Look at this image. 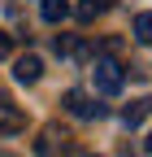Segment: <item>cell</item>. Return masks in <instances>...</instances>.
Returning a JSON list of instances; mask_svg holds the SVG:
<instances>
[{
  "mask_svg": "<svg viewBox=\"0 0 152 157\" xmlns=\"http://www.w3.org/2000/svg\"><path fill=\"white\" fill-rule=\"evenodd\" d=\"M91 83H96L100 96H118L122 83H126V74H122V66L113 61V57H96V66H91Z\"/></svg>",
  "mask_w": 152,
  "mask_h": 157,
  "instance_id": "cell-1",
  "label": "cell"
},
{
  "mask_svg": "<svg viewBox=\"0 0 152 157\" xmlns=\"http://www.w3.org/2000/svg\"><path fill=\"white\" fill-rule=\"evenodd\" d=\"M35 153L39 157H74V144H70V135L61 127H44L39 140H35Z\"/></svg>",
  "mask_w": 152,
  "mask_h": 157,
  "instance_id": "cell-2",
  "label": "cell"
},
{
  "mask_svg": "<svg viewBox=\"0 0 152 157\" xmlns=\"http://www.w3.org/2000/svg\"><path fill=\"white\" fill-rule=\"evenodd\" d=\"M65 109H70L74 118H83V122L104 118V105H96V96H87L83 87H70V92H65Z\"/></svg>",
  "mask_w": 152,
  "mask_h": 157,
  "instance_id": "cell-3",
  "label": "cell"
},
{
  "mask_svg": "<svg viewBox=\"0 0 152 157\" xmlns=\"http://www.w3.org/2000/svg\"><path fill=\"white\" fill-rule=\"evenodd\" d=\"M39 74H44V61H39V57H17V61H13V78H17V83H39Z\"/></svg>",
  "mask_w": 152,
  "mask_h": 157,
  "instance_id": "cell-4",
  "label": "cell"
},
{
  "mask_svg": "<svg viewBox=\"0 0 152 157\" xmlns=\"http://www.w3.org/2000/svg\"><path fill=\"white\" fill-rule=\"evenodd\" d=\"M74 9H70V0H39V17H44V22H65V17H70Z\"/></svg>",
  "mask_w": 152,
  "mask_h": 157,
  "instance_id": "cell-5",
  "label": "cell"
},
{
  "mask_svg": "<svg viewBox=\"0 0 152 157\" xmlns=\"http://www.w3.org/2000/svg\"><path fill=\"white\" fill-rule=\"evenodd\" d=\"M26 122H22V113H17L9 101H0V135H17Z\"/></svg>",
  "mask_w": 152,
  "mask_h": 157,
  "instance_id": "cell-6",
  "label": "cell"
},
{
  "mask_svg": "<svg viewBox=\"0 0 152 157\" xmlns=\"http://www.w3.org/2000/svg\"><path fill=\"white\" fill-rule=\"evenodd\" d=\"M52 48H56V57H87V44H83V39H74V35H56Z\"/></svg>",
  "mask_w": 152,
  "mask_h": 157,
  "instance_id": "cell-7",
  "label": "cell"
},
{
  "mask_svg": "<svg viewBox=\"0 0 152 157\" xmlns=\"http://www.w3.org/2000/svg\"><path fill=\"white\" fill-rule=\"evenodd\" d=\"M104 9H113V0H78V22H96V17L104 13Z\"/></svg>",
  "mask_w": 152,
  "mask_h": 157,
  "instance_id": "cell-8",
  "label": "cell"
},
{
  "mask_svg": "<svg viewBox=\"0 0 152 157\" xmlns=\"http://www.w3.org/2000/svg\"><path fill=\"white\" fill-rule=\"evenodd\" d=\"M148 113H152V101H130V105L122 109V122H126V127H139Z\"/></svg>",
  "mask_w": 152,
  "mask_h": 157,
  "instance_id": "cell-9",
  "label": "cell"
},
{
  "mask_svg": "<svg viewBox=\"0 0 152 157\" xmlns=\"http://www.w3.org/2000/svg\"><path fill=\"white\" fill-rule=\"evenodd\" d=\"M130 31H135V39H139V44H152V13H139Z\"/></svg>",
  "mask_w": 152,
  "mask_h": 157,
  "instance_id": "cell-10",
  "label": "cell"
},
{
  "mask_svg": "<svg viewBox=\"0 0 152 157\" xmlns=\"http://www.w3.org/2000/svg\"><path fill=\"white\" fill-rule=\"evenodd\" d=\"M9 48H13V39H9L5 31H0V61H5V57H9Z\"/></svg>",
  "mask_w": 152,
  "mask_h": 157,
  "instance_id": "cell-11",
  "label": "cell"
},
{
  "mask_svg": "<svg viewBox=\"0 0 152 157\" xmlns=\"http://www.w3.org/2000/svg\"><path fill=\"white\" fill-rule=\"evenodd\" d=\"M143 148H148V157H152V135H148V140H143Z\"/></svg>",
  "mask_w": 152,
  "mask_h": 157,
  "instance_id": "cell-12",
  "label": "cell"
},
{
  "mask_svg": "<svg viewBox=\"0 0 152 157\" xmlns=\"http://www.w3.org/2000/svg\"><path fill=\"white\" fill-rule=\"evenodd\" d=\"M74 157H96V153H74Z\"/></svg>",
  "mask_w": 152,
  "mask_h": 157,
  "instance_id": "cell-13",
  "label": "cell"
}]
</instances>
